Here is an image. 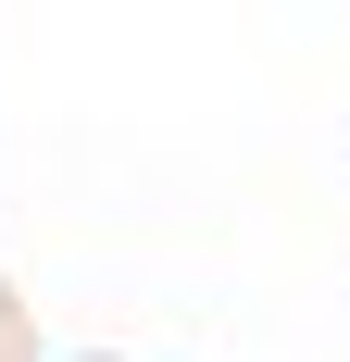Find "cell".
I'll return each instance as SVG.
<instances>
[{"mask_svg": "<svg viewBox=\"0 0 350 362\" xmlns=\"http://www.w3.org/2000/svg\"><path fill=\"white\" fill-rule=\"evenodd\" d=\"M0 362H38V325H26V300L0 288Z\"/></svg>", "mask_w": 350, "mask_h": 362, "instance_id": "1", "label": "cell"}]
</instances>
